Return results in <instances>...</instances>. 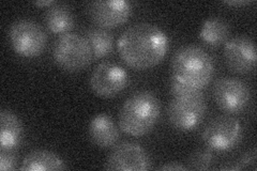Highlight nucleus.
I'll use <instances>...</instances> for the list:
<instances>
[{"instance_id": "nucleus-23", "label": "nucleus", "mask_w": 257, "mask_h": 171, "mask_svg": "<svg viewBox=\"0 0 257 171\" xmlns=\"http://www.w3.org/2000/svg\"><path fill=\"white\" fill-rule=\"evenodd\" d=\"M159 169L160 170H188L189 168L179 164V162H167V164L162 165Z\"/></svg>"}, {"instance_id": "nucleus-15", "label": "nucleus", "mask_w": 257, "mask_h": 171, "mask_svg": "<svg viewBox=\"0 0 257 171\" xmlns=\"http://www.w3.org/2000/svg\"><path fill=\"white\" fill-rule=\"evenodd\" d=\"M23 171H47V170H64L67 169L66 162L57 154L47 150H36L30 152L23 159Z\"/></svg>"}, {"instance_id": "nucleus-19", "label": "nucleus", "mask_w": 257, "mask_h": 171, "mask_svg": "<svg viewBox=\"0 0 257 171\" xmlns=\"http://www.w3.org/2000/svg\"><path fill=\"white\" fill-rule=\"evenodd\" d=\"M170 89L176 99H205L203 89L190 86L174 76L170 81Z\"/></svg>"}, {"instance_id": "nucleus-6", "label": "nucleus", "mask_w": 257, "mask_h": 171, "mask_svg": "<svg viewBox=\"0 0 257 171\" xmlns=\"http://www.w3.org/2000/svg\"><path fill=\"white\" fill-rule=\"evenodd\" d=\"M202 138L204 143L212 151H229L240 143L242 126L232 117H216L207 124Z\"/></svg>"}, {"instance_id": "nucleus-18", "label": "nucleus", "mask_w": 257, "mask_h": 171, "mask_svg": "<svg viewBox=\"0 0 257 171\" xmlns=\"http://www.w3.org/2000/svg\"><path fill=\"white\" fill-rule=\"evenodd\" d=\"M84 37L95 58H103L114 51V36L105 28L91 27L86 30Z\"/></svg>"}, {"instance_id": "nucleus-4", "label": "nucleus", "mask_w": 257, "mask_h": 171, "mask_svg": "<svg viewBox=\"0 0 257 171\" xmlns=\"http://www.w3.org/2000/svg\"><path fill=\"white\" fill-rule=\"evenodd\" d=\"M53 58L61 69L68 72H77L89 66L93 54L85 37L68 32L55 41Z\"/></svg>"}, {"instance_id": "nucleus-10", "label": "nucleus", "mask_w": 257, "mask_h": 171, "mask_svg": "<svg viewBox=\"0 0 257 171\" xmlns=\"http://www.w3.org/2000/svg\"><path fill=\"white\" fill-rule=\"evenodd\" d=\"M104 168L107 170L145 171L151 168V159L147 151L135 142L117 144L108 155Z\"/></svg>"}, {"instance_id": "nucleus-14", "label": "nucleus", "mask_w": 257, "mask_h": 171, "mask_svg": "<svg viewBox=\"0 0 257 171\" xmlns=\"http://www.w3.org/2000/svg\"><path fill=\"white\" fill-rule=\"evenodd\" d=\"M0 148L2 151H12L18 148L23 139V124L20 118L10 110L0 113Z\"/></svg>"}, {"instance_id": "nucleus-7", "label": "nucleus", "mask_w": 257, "mask_h": 171, "mask_svg": "<svg viewBox=\"0 0 257 171\" xmlns=\"http://www.w3.org/2000/svg\"><path fill=\"white\" fill-rule=\"evenodd\" d=\"M128 81L130 77L121 66L114 62H102L92 71L89 84L94 94L110 99L121 93Z\"/></svg>"}, {"instance_id": "nucleus-5", "label": "nucleus", "mask_w": 257, "mask_h": 171, "mask_svg": "<svg viewBox=\"0 0 257 171\" xmlns=\"http://www.w3.org/2000/svg\"><path fill=\"white\" fill-rule=\"evenodd\" d=\"M10 43L14 52L25 58L41 55L47 44V36L38 23L31 20L14 22L9 30Z\"/></svg>"}, {"instance_id": "nucleus-1", "label": "nucleus", "mask_w": 257, "mask_h": 171, "mask_svg": "<svg viewBox=\"0 0 257 171\" xmlns=\"http://www.w3.org/2000/svg\"><path fill=\"white\" fill-rule=\"evenodd\" d=\"M121 59L135 70H147L162 61L168 51V38L160 27L138 23L125 29L117 42Z\"/></svg>"}, {"instance_id": "nucleus-16", "label": "nucleus", "mask_w": 257, "mask_h": 171, "mask_svg": "<svg viewBox=\"0 0 257 171\" xmlns=\"http://www.w3.org/2000/svg\"><path fill=\"white\" fill-rule=\"evenodd\" d=\"M45 25L53 34H68L74 27V15L67 5L55 4L45 13Z\"/></svg>"}, {"instance_id": "nucleus-24", "label": "nucleus", "mask_w": 257, "mask_h": 171, "mask_svg": "<svg viewBox=\"0 0 257 171\" xmlns=\"http://www.w3.org/2000/svg\"><path fill=\"white\" fill-rule=\"evenodd\" d=\"M224 4L231 7H241L251 4V2H247V0H230V2H224Z\"/></svg>"}, {"instance_id": "nucleus-2", "label": "nucleus", "mask_w": 257, "mask_h": 171, "mask_svg": "<svg viewBox=\"0 0 257 171\" xmlns=\"http://www.w3.org/2000/svg\"><path fill=\"white\" fill-rule=\"evenodd\" d=\"M160 113L161 104L154 92H135L125 100L119 111L120 128L130 136H144L157 124Z\"/></svg>"}, {"instance_id": "nucleus-12", "label": "nucleus", "mask_w": 257, "mask_h": 171, "mask_svg": "<svg viewBox=\"0 0 257 171\" xmlns=\"http://www.w3.org/2000/svg\"><path fill=\"white\" fill-rule=\"evenodd\" d=\"M132 5L124 0H100L88 5L87 12L101 28H116L124 24L132 14Z\"/></svg>"}, {"instance_id": "nucleus-25", "label": "nucleus", "mask_w": 257, "mask_h": 171, "mask_svg": "<svg viewBox=\"0 0 257 171\" xmlns=\"http://www.w3.org/2000/svg\"><path fill=\"white\" fill-rule=\"evenodd\" d=\"M56 3L55 2H53V0H46V2H36L35 3V6H37V7H52L53 5H55Z\"/></svg>"}, {"instance_id": "nucleus-21", "label": "nucleus", "mask_w": 257, "mask_h": 171, "mask_svg": "<svg viewBox=\"0 0 257 171\" xmlns=\"http://www.w3.org/2000/svg\"><path fill=\"white\" fill-rule=\"evenodd\" d=\"M255 160H256V151L255 149H253L252 151L246 152L244 155L239 159V161L235 166L224 167L223 170H240L244 168H250L251 166L255 165Z\"/></svg>"}, {"instance_id": "nucleus-20", "label": "nucleus", "mask_w": 257, "mask_h": 171, "mask_svg": "<svg viewBox=\"0 0 257 171\" xmlns=\"http://www.w3.org/2000/svg\"><path fill=\"white\" fill-rule=\"evenodd\" d=\"M214 161L213 151L211 149H199L193 152L188 159V168L193 170H207Z\"/></svg>"}, {"instance_id": "nucleus-3", "label": "nucleus", "mask_w": 257, "mask_h": 171, "mask_svg": "<svg viewBox=\"0 0 257 171\" xmlns=\"http://www.w3.org/2000/svg\"><path fill=\"white\" fill-rule=\"evenodd\" d=\"M173 76L190 86L204 89L214 74L211 56L204 48L187 45L179 48L172 60Z\"/></svg>"}, {"instance_id": "nucleus-11", "label": "nucleus", "mask_w": 257, "mask_h": 171, "mask_svg": "<svg viewBox=\"0 0 257 171\" xmlns=\"http://www.w3.org/2000/svg\"><path fill=\"white\" fill-rule=\"evenodd\" d=\"M224 58L228 68L238 74H247L256 66V47L252 39L237 36L226 41Z\"/></svg>"}, {"instance_id": "nucleus-13", "label": "nucleus", "mask_w": 257, "mask_h": 171, "mask_svg": "<svg viewBox=\"0 0 257 171\" xmlns=\"http://www.w3.org/2000/svg\"><path fill=\"white\" fill-rule=\"evenodd\" d=\"M88 133L92 143L102 149L116 145L120 136L118 126L106 113H99L91 119Z\"/></svg>"}, {"instance_id": "nucleus-8", "label": "nucleus", "mask_w": 257, "mask_h": 171, "mask_svg": "<svg viewBox=\"0 0 257 171\" xmlns=\"http://www.w3.org/2000/svg\"><path fill=\"white\" fill-rule=\"evenodd\" d=\"M213 99L219 108L226 113L243 111L251 100V90L242 80L223 77L213 86Z\"/></svg>"}, {"instance_id": "nucleus-17", "label": "nucleus", "mask_w": 257, "mask_h": 171, "mask_svg": "<svg viewBox=\"0 0 257 171\" xmlns=\"http://www.w3.org/2000/svg\"><path fill=\"white\" fill-rule=\"evenodd\" d=\"M229 36V25L221 18H210L204 22L199 31V38L205 44L218 47L226 41Z\"/></svg>"}, {"instance_id": "nucleus-9", "label": "nucleus", "mask_w": 257, "mask_h": 171, "mask_svg": "<svg viewBox=\"0 0 257 171\" xmlns=\"http://www.w3.org/2000/svg\"><path fill=\"white\" fill-rule=\"evenodd\" d=\"M207 112L205 99H174L167 108V118L173 127L190 132L202 123Z\"/></svg>"}, {"instance_id": "nucleus-22", "label": "nucleus", "mask_w": 257, "mask_h": 171, "mask_svg": "<svg viewBox=\"0 0 257 171\" xmlns=\"http://www.w3.org/2000/svg\"><path fill=\"white\" fill-rule=\"evenodd\" d=\"M16 168V156L10 151H2L0 154V169L14 170Z\"/></svg>"}]
</instances>
